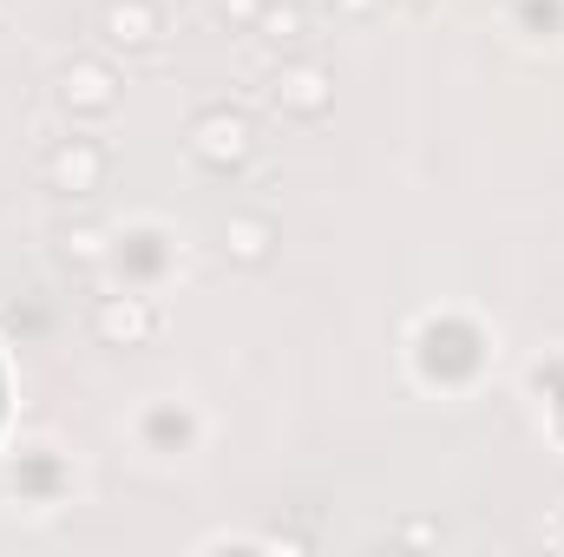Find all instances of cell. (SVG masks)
Listing matches in <instances>:
<instances>
[{
  "instance_id": "cell-5",
  "label": "cell",
  "mask_w": 564,
  "mask_h": 557,
  "mask_svg": "<svg viewBox=\"0 0 564 557\" xmlns=\"http://www.w3.org/2000/svg\"><path fill=\"white\" fill-rule=\"evenodd\" d=\"M53 92H59V106L73 119H112L119 112V73L106 59H66L59 79H53Z\"/></svg>"
},
{
  "instance_id": "cell-6",
  "label": "cell",
  "mask_w": 564,
  "mask_h": 557,
  "mask_svg": "<svg viewBox=\"0 0 564 557\" xmlns=\"http://www.w3.org/2000/svg\"><path fill=\"white\" fill-rule=\"evenodd\" d=\"M99 33H106V46L151 53L171 26H164V7H158V0H106V7H99Z\"/></svg>"
},
{
  "instance_id": "cell-13",
  "label": "cell",
  "mask_w": 564,
  "mask_h": 557,
  "mask_svg": "<svg viewBox=\"0 0 564 557\" xmlns=\"http://www.w3.org/2000/svg\"><path fill=\"white\" fill-rule=\"evenodd\" d=\"M408 7H433V0H408Z\"/></svg>"
},
{
  "instance_id": "cell-8",
  "label": "cell",
  "mask_w": 564,
  "mask_h": 557,
  "mask_svg": "<svg viewBox=\"0 0 564 557\" xmlns=\"http://www.w3.org/2000/svg\"><path fill=\"white\" fill-rule=\"evenodd\" d=\"M263 46H302L308 40V7L302 0H263V13H257V26H250Z\"/></svg>"
},
{
  "instance_id": "cell-4",
  "label": "cell",
  "mask_w": 564,
  "mask_h": 557,
  "mask_svg": "<svg viewBox=\"0 0 564 557\" xmlns=\"http://www.w3.org/2000/svg\"><path fill=\"white\" fill-rule=\"evenodd\" d=\"M158 328H164V315L144 295H99L93 302V341L99 348H151Z\"/></svg>"
},
{
  "instance_id": "cell-11",
  "label": "cell",
  "mask_w": 564,
  "mask_h": 557,
  "mask_svg": "<svg viewBox=\"0 0 564 557\" xmlns=\"http://www.w3.org/2000/svg\"><path fill=\"white\" fill-rule=\"evenodd\" d=\"M335 7H348V13H368V0H335Z\"/></svg>"
},
{
  "instance_id": "cell-2",
  "label": "cell",
  "mask_w": 564,
  "mask_h": 557,
  "mask_svg": "<svg viewBox=\"0 0 564 557\" xmlns=\"http://www.w3.org/2000/svg\"><path fill=\"white\" fill-rule=\"evenodd\" d=\"M106 171H112V151L99 139H59L40 157V177L53 197H93V190H106Z\"/></svg>"
},
{
  "instance_id": "cell-12",
  "label": "cell",
  "mask_w": 564,
  "mask_h": 557,
  "mask_svg": "<svg viewBox=\"0 0 564 557\" xmlns=\"http://www.w3.org/2000/svg\"><path fill=\"white\" fill-rule=\"evenodd\" d=\"M302 7H335V0H302Z\"/></svg>"
},
{
  "instance_id": "cell-3",
  "label": "cell",
  "mask_w": 564,
  "mask_h": 557,
  "mask_svg": "<svg viewBox=\"0 0 564 557\" xmlns=\"http://www.w3.org/2000/svg\"><path fill=\"white\" fill-rule=\"evenodd\" d=\"M270 99H276L282 119L315 125V119H328V112H335V73H328L322 59H282L276 79H270Z\"/></svg>"
},
{
  "instance_id": "cell-10",
  "label": "cell",
  "mask_w": 564,
  "mask_h": 557,
  "mask_svg": "<svg viewBox=\"0 0 564 557\" xmlns=\"http://www.w3.org/2000/svg\"><path fill=\"white\" fill-rule=\"evenodd\" d=\"M217 13H224L230 26H257V13H263V0H217Z\"/></svg>"
},
{
  "instance_id": "cell-7",
  "label": "cell",
  "mask_w": 564,
  "mask_h": 557,
  "mask_svg": "<svg viewBox=\"0 0 564 557\" xmlns=\"http://www.w3.org/2000/svg\"><path fill=\"white\" fill-rule=\"evenodd\" d=\"M224 263H237V270H263L270 256H276V223L263 217V210H237L230 223H224Z\"/></svg>"
},
{
  "instance_id": "cell-1",
  "label": "cell",
  "mask_w": 564,
  "mask_h": 557,
  "mask_svg": "<svg viewBox=\"0 0 564 557\" xmlns=\"http://www.w3.org/2000/svg\"><path fill=\"white\" fill-rule=\"evenodd\" d=\"M191 157L204 164V171H243L250 157H257V119L243 112V106H204L197 119H191Z\"/></svg>"
},
{
  "instance_id": "cell-9",
  "label": "cell",
  "mask_w": 564,
  "mask_h": 557,
  "mask_svg": "<svg viewBox=\"0 0 564 557\" xmlns=\"http://www.w3.org/2000/svg\"><path fill=\"white\" fill-rule=\"evenodd\" d=\"M59 250H66V263H106V230L99 223H66L59 230Z\"/></svg>"
}]
</instances>
